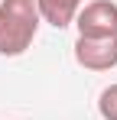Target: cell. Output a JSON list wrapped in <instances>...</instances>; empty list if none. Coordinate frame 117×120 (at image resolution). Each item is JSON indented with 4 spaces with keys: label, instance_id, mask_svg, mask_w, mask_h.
Returning <instances> with one entry per match:
<instances>
[{
    "label": "cell",
    "instance_id": "6da1fadb",
    "mask_svg": "<svg viewBox=\"0 0 117 120\" xmlns=\"http://www.w3.org/2000/svg\"><path fill=\"white\" fill-rule=\"evenodd\" d=\"M36 0H0V55H23L39 33Z\"/></svg>",
    "mask_w": 117,
    "mask_h": 120
},
{
    "label": "cell",
    "instance_id": "277c9868",
    "mask_svg": "<svg viewBox=\"0 0 117 120\" xmlns=\"http://www.w3.org/2000/svg\"><path fill=\"white\" fill-rule=\"evenodd\" d=\"M36 3H39L42 23H49V26H55V29L72 26L75 16H78V10H81V0H36Z\"/></svg>",
    "mask_w": 117,
    "mask_h": 120
},
{
    "label": "cell",
    "instance_id": "7a4b0ae2",
    "mask_svg": "<svg viewBox=\"0 0 117 120\" xmlns=\"http://www.w3.org/2000/svg\"><path fill=\"white\" fill-rule=\"evenodd\" d=\"M78 36L85 39H111L117 36V3L114 0H91L75 16Z\"/></svg>",
    "mask_w": 117,
    "mask_h": 120
},
{
    "label": "cell",
    "instance_id": "3957f363",
    "mask_svg": "<svg viewBox=\"0 0 117 120\" xmlns=\"http://www.w3.org/2000/svg\"><path fill=\"white\" fill-rule=\"evenodd\" d=\"M75 62L88 71H107L117 65V36L111 39H75Z\"/></svg>",
    "mask_w": 117,
    "mask_h": 120
},
{
    "label": "cell",
    "instance_id": "5b68a950",
    "mask_svg": "<svg viewBox=\"0 0 117 120\" xmlns=\"http://www.w3.org/2000/svg\"><path fill=\"white\" fill-rule=\"evenodd\" d=\"M98 114L104 120H117V84L104 88L101 98H98Z\"/></svg>",
    "mask_w": 117,
    "mask_h": 120
}]
</instances>
